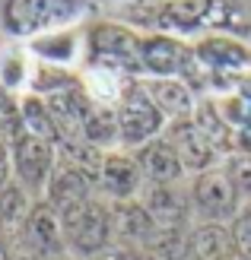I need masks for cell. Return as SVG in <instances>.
I'll return each mask as SVG.
<instances>
[{
	"label": "cell",
	"mask_w": 251,
	"mask_h": 260,
	"mask_svg": "<svg viewBox=\"0 0 251 260\" xmlns=\"http://www.w3.org/2000/svg\"><path fill=\"white\" fill-rule=\"evenodd\" d=\"M137 32L118 22H99L89 29V60L92 67L115 70V73H143Z\"/></svg>",
	"instance_id": "cell-4"
},
{
	"label": "cell",
	"mask_w": 251,
	"mask_h": 260,
	"mask_svg": "<svg viewBox=\"0 0 251 260\" xmlns=\"http://www.w3.org/2000/svg\"><path fill=\"white\" fill-rule=\"evenodd\" d=\"M239 197L242 193L232 184L226 168H207V172L194 175V181H191V203L210 222H226V219L232 222L235 213L242 210Z\"/></svg>",
	"instance_id": "cell-6"
},
{
	"label": "cell",
	"mask_w": 251,
	"mask_h": 260,
	"mask_svg": "<svg viewBox=\"0 0 251 260\" xmlns=\"http://www.w3.org/2000/svg\"><path fill=\"white\" fill-rule=\"evenodd\" d=\"M226 172L232 178V184L239 187V193L251 197V155H235V159H229Z\"/></svg>",
	"instance_id": "cell-25"
},
{
	"label": "cell",
	"mask_w": 251,
	"mask_h": 260,
	"mask_svg": "<svg viewBox=\"0 0 251 260\" xmlns=\"http://www.w3.org/2000/svg\"><path fill=\"white\" fill-rule=\"evenodd\" d=\"M191 260H232L235 257V244L232 235L222 222H204L191 232Z\"/></svg>",
	"instance_id": "cell-18"
},
{
	"label": "cell",
	"mask_w": 251,
	"mask_h": 260,
	"mask_svg": "<svg viewBox=\"0 0 251 260\" xmlns=\"http://www.w3.org/2000/svg\"><path fill=\"white\" fill-rule=\"evenodd\" d=\"M232 260H242V257H232Z\"/></svg>",
	"instance_id": "cell-31"
},
{
	"label": "cell",
	"mask_w": 251,
	"mask_h": 260,
	"mask_svg": "<svg viewBox=\"0 0 251 260\" xmlns=\"http://www.w3.org/2000/svg\"><path fill=\"white\" fill-rule=\"evenodd\" d=\"M143 89H147V95L153 99V105L165 114V121H188L194 118L197 111V102L191 95L188 83L181 80V76H165V80H143Z\"/></svg>",
	"instance_id": "cell-13"
},
{
	"label": "cell",
	"mask_w": 251,
	"mask_h": 260,
	"mask_svg": "<svg viewBox=\"0 0 251 260\" xmlns=\"http://www.w3.org/2000/svg\"><path fill=\"white\" fill-rule=\"evenodd\" d=\"M32 48L51 60H70L73 57V35H48V38H38Z\"/></svg>",
	"instance_id": "cell-24"
},
{
	"label": "cell",
	"mask_w": 251,
	"mask_h": 260,
	"mask_svg": "<svg viewBox=\"0 0 251 260\" xmlns=\"http://www.w3.org/2000/svg\"><path fill=\"white\" fill-rule=\"evenodd\" d=\"M162 137L172 143V149L178 152L184 172L201 175V172H207V168H213L216 155H219L216 143L204 134V127L197 124L194 118H188V121H169L165 130H162Z\"/></svg>",
	"instance_id": "cell-7"
},
{
	"label": "cell",
	"mask_w": 251,
	"mask_h": 260,
	"mask_svg": "<svg viewBox=\"0 0 251 260\" xmlns=\"http://www.w3.org/2000/svg\"><path fill=\"white\" fill-rule=\"evenodd\" d=\"M80 0H4L0 22L10 35L29 38L38 32H54L80 16Z\"/></svg>",
	"instance_id": "cell-2"
},
{
	"label": "cell",
	"mask_w": 251,
	"mask_h": 260,
	"mask_svg": "<svg viewBox=\"0 0 251 260\" xmlns=\"http://www.w3.org/2000/svg\"><path fill=\"white\" fill-rule=\"evenodd\" d=\"M194 60L213 73H242L251 70V48L226 35H210L194 45Z\"/></svg>",
	"instance_id": "cell-11"
},
{
	"label": "cell",
	"mask_w": 251,
	"mask_h": 260,
	"mask_svg": "<svg viewBox=\"0 0 251 260\" xmlns=\"http://www.w3.org/2000/svg\"><path fill=\"white\" fill-rule=\"evenodd\" d=\"M140 63L143 73L156 76V80H165V76H181L191 70L194 63V48H188L184 42L172 35H143L140 42Z\"/></svg>",
	"instance_id": "cell-8"
},
{
	"label": "cell",
	"mask_w": 251,
	"mask_h": 260,
	"mask_svg": "<svg viewBox=\"0 0 251 260\" xmlns=\"http://www.w3.org/2000/svg\"><path fill=\"white\" fill-rule=\"evenodd\" d=\"M140 203L147 206L150 216L156 219V229L188 222V200L175 190V184H147Z\"/></svg>",
	"instance_id": "cell-15"
},
{
	"label": "cell",
	"mask_w": 251,
	"mask_h": 260,
	"mask_svg": "<svg viewBox=\"0 0 251 260\" xmlns=\"http://www.w3.org/2000/svg\"><path fill=\"white\" fill-rule=\"evenodd\" d=\"M83 140L92 143V146H99V149L118 143V114H115V108L96 102V108H92L83 121Z\"/></svg>",
	"instance_id": "cell-20"
},
{
	"label": "cell",
	"mask_w": 251,
	"mask_h": 260,
	"mask_svg": "<svg viewBox=\"0 0 251 260\" xmlns=\"http://www.w3.org/2000/svg\"><path fill=\"white\" fill-rule=\"evenodd\" d=\"M10 159H13V175L25 190H45L58 168V143L35 134H22L10 146Z\"/></svg>",
	"instance_id": "cell-5"
},
{
	"label": "cell",
	"mask_w": 251,
	"mask_h": 260,
	"mask_svg": "<svg viewBox=\"0 0 251 260\" xmlns=\"http://www.w3.org/2000/svg\"><path fill=\"white\" fill-rule=\"evenodd\" d=\"M232 149H239V155H251V124L248 127H235Z\"/></svg>",
	"instance_id": "cell-26"
},
{
	"label": "cell",
	"mask_w": 251,
	"mask_h": 260,
	"mask_svg": "<svg viewBox=\"0 0 251 260\" xmlns=\"http://www.w3.org/2000/svg\"><path fill=\"white\" fill-rule=\"evenodd\" d=\"M216 0H162L156 7V25L159 29H197L210 13H213Z\"/></svg>",
	"instance_id": "cell-17"
},
{
	"label": "cell",
	"mask_w": 251,
	"mask_h": 260,
	"mask_svg": "<svg viewBox=\"0 0 251 260\" xmlns=\"http://www.w3.org/2000/svg\"><path fill=\"white\" fill-rule=\"evenodd\" d=\"M118 143L127 149H140L147 146L150 140L162 137L165 130V114L153 105V99L147 95V89H143V83H134L127 80L121 99H118Z\"/></svg>",
	"instance_id": "cell-1"
},
{
	"label": "cell",
	"mask_w": 251,
	"mask_h": 260,
	"mask_svg": "<svg viewBox=\"0 0 251 260\" xmlns=\"http://www.w3.org/2000/svg\"><path fill=\"white\" fill-rule=\"evenodd\" d=\"M229 235H232V244H235V257L242 260H251V203H245L235 219L229 222Z\"/></svg>",
	"instance_id": "cell-23"
},
{
	"label": "cell",
	"mask_w": 251,
	"mask_h": 260,
	"mask_svg": "<svg viewBox=\"0 0 251 260\" xmlns=\"http://www.w3.org/2000/svg\"><path fill=\"white\" fill-rule=\"evenodd\" d=\"M22 238L38 257H58L67 251V238H64V219L48 200L32 203L29 219L22 225Z\"/></svg>",
	"instance_id": "cell-9"
},
{
	"label": "cell",
	"mask_w": 251,
	"mask_h": 260,
	"mask_svg": "<svg viewBox=\"0 0 251 260\" xmlns=\"http://www.w3.org/2000/svg\"><path fill=\"white\" fill-rule=\"evenodd\" d=\"M92 197V178L86 172H80L76 165H67L58 159V168L51 175L48 187H45V200L54 206L58 213H67L70 206L83 203Z\"/></svg>",
	"instance_id": "cell-14"
},
{
	"label": "cell",
	"mask_w": 251,
	"mask_h": 260,
	"mask_svg": "<svg viewBox=\"0 0 251 260\" xmlns=\"http://www.w3.org/2000/svg\"><path fill=\"white\" fill-rule=\"evenodd\" d=\"M10 102H13V99L7 95V89H4V83H0V111H4V108L10 105Z\"/></svg>",
	"instance_id": "cell-27"
},
{
	"label": "cell",
	"mask_w": 251,
	"mask_h": 260,
	"mask_svg": "<svg viewBox=\"0 0 251 260\" xmlns=\"http://www.w3.org/2000/svg\"><path fill=\"white\" fill-rule=\"evenodd\" d=\"M115 260H143V257H134V254H121V257H115Z\"/></svg>",
	"instance_id": "cell-29"
},
{
	"label": "cell",
	"mask_w": 251,
	"mask_h": 260,
	"mask_svg": "<svg viewBox=\"0 0 251 260\" xmlns=\"http://www.w3.org/2000/svg\"><path fill=\"white\" fill-rule=\"evenodd\" d=\"M111 219H115V235L121 241L147 244L156 232V219L140 200H118L111 206Z\"/></svg>",
	"instance_id": "cell-16"
},
{
	"label": "cell",
	"mask_w": 251,
	"mask_h": 260,
	"mask_svg": "<svg viewBox=\"0 0 251 260\" xmlns=\"http://www.w3.org/2000/svg\"><path fill=\"white\" fill-rule=\"evenodd\" d=\"M13 260H45V257H38V254H32V251H22V254H16Z\"/></svg>",
	"instance_id": "cell-28"
},
{
	"label": "cell",
	"mask_w": 251,
	"mask_h": 260,
	"mask_svg": "<svg viewBox=\"0 0 251 260\" xmlns=\"http://www.w3.org/2000/svg\"><path fill=\"white\" fill-rule=\"evenodd\" d=\"M96 184L115 200H134L137 190L143 184V172L134 155L127 152H105L102 155V165H99V175H96Z\"/></svg>",
	"instance_id": "cell-10"
},
{
	"label": "cell",
	"mask_w": 251,
	"mask_h": 260,
	"mask_svg": "<svg viewBox=\"0 0 251 260\" xmlns=\"http://www.w3.org/2000/svg\"><path fill=\"white\" fill-rule=\"evenodd\" d=\"M0 260H7V248H4V241H0Z\"/></svg>",
	"instance_id": "cell-30"
},
{
	"label": "cell",
	"mask_w": 251,
	"mask_h": 260,
	"mask_svg": "<svg viewBox=\"0 0 251 260\" xmlns=\"http://www.w3.org/2000/svg\"><path fill=\"white\" fill-rule=\"evenodd\" d=\"M32 203L25 200V187L22 184H7L0 190V232H19L29 219Z\"/></svg>",
	"instance_id": "cell-19"
},
{
	"label": "cell",
	"mask_w": 251,
	"mask_h": 260,
	"mask_svg": "<svg viewBox=\"0 0 251 260\" xmlns=\"http://www.w3.org/2000/svg\"><path fill=\"white\" fill-rule=\"evenodd\" d=\"M134 159H137L147 184H178L184 178V165L165 137H156L147 146H140L134 152Z\"/></svg>",
	"instance_id": "cell-12"
},
{
	"label": "cell",
	"mask_w": 251,
	"mask_h": 260,
	"mask_svg": "<svg viewBox=\"0 0 251 260\" xmlns=\"http://www.w3.org/2000/svg\"><path fill=\"white\" fill-rule=\"evenodd\" d=\"M191 235H184V225H162L153 232V238L147 241V248L153 257L159 260H191Z\"/></svg>",
	"instance_id": "cell-21"
},
{
	"label": "cell",
	"mask_w": 251,
	"mask_h": 260,
	"mask_svg": "<svg viewBox=\"0 0 251 260\" xmlns=\"http://www.w3.org/2000/svg\"><path fill=\"white\" fill-rule=\"evenodd\" d=\"M19 111H22V121H25V134H35V137H45V140L58 143V130H54V118H51L48 99L29 95V99H22Z\"/></svg>",
	"instance_id": "cell-22"
},
{
	"label": "cell",
	"mask_w": 251,
	"mask_h": 260,
	"mask_svg": "<svg viewBox=\"0 0 251 260\" xmlns=\"http://www.w3.org/2000/svg\"><path fill=\"white\" fill-rule=\"evenodd\" d=\"M61 219H64V238H67V248L73 254H80V257L102 254L111 244V238H115L111 206H105L96 197L70 206L67 213H61Z\"/></svg>",
	"instance_id": "cell-3"
}]
</instances>
